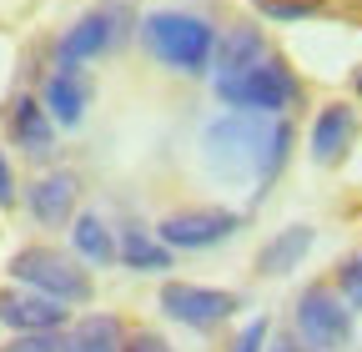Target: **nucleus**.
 Listing matches in <instances>:
<instances>
[{"label": "nucleus", "instance_id": "nucleus-1", "mask_svg": "<svg viewBox=\"0 0 362 352\" xmlns=\"http://www.w3.org/2000/svg\"><path fill=\"white\" fill-rule=\"evenodd\" d=\"M206 161L221 176H252V182H272L292 151V121L287 116H262V111H226L206 126Z\"/></svg>", "mask_w": 362, "mask_h": 352}, {"label": "nucleus", "instance_id": "nucleus-2", "mask_svg": "<svg viewBox=\"0 0 362 352\" xmlns=\"http://www.w3.org/2000/svg\"><path fill=\"white\" fill-rule=\"evenodd\" d=\"M136 30H141L146 51L161 66H171L181 76H206L211 51H216V25L211 20H202L192 11H151V16L136 20Z\"/></svg>", "mask_w": 362, "mask_h": 352}, {"label": "nucleus", "instance_id": "nucleus-3", "mask_svg": "<svg viewBox=\"0 0 362 352\" xmlns=\"http://www.w3.org/2000/svg\"><path fill=\"white\" fill-rule=\"evenodd\" d=\"M136 30V6L131 0H96L86 16H76L61 40H56V66H86L101 61L116 46H126V35Z\"/></svg>", "mask_w": 362, "mask_h": 352}, {"label": "nucleus", "instance_id": "nucleus-4", "mask_svg": "<svg viewBox=\"0 0 362 352\" xmlns=\"http://www.w3.org/2000/svg\"><path fill=\"white\" fill-rule=\"evenodd\" d=\"M216 86V96L232 106V111H262V116H282L287 106H297L302 101V81L287 71V61H277V56H262L257 66H247V71H232V76H216L211 81Z\"/></svg>", "mask_w": 362, "mask_h": 352}, {"label": "nucleus", "instance_id": "nucleus-5", "mask_svg": "<svg viewBox=\"0 0 362 352\" xmlns=\"http://www.w3.org/2000/svg\"><path fill=\"white\" fill-rule=\"evenodd\" d=\"M11 277L21 287H35L45 297H61V302H90V277L81 267V257H66L56 247H21L11 257Z\"/></svg>", "mask_w": 362, "mask_h": 352}, {"label": "nucleus", "instance_id": "nucleus-6", "mask_svg": "<svg viewBox=\"0 0 362 352\" xmlns=\"http://www.w3.org/2000/svg\"><path fill=\"white\" fill-rule=\"evenodd\" d=\"M292 322H297V337L317 352H342L352 342V307L337 287L327 282H312L297 307H292Z\"/></svg>", "mask_w": 362, "mask_h": 352}, {"label": "nucleus", "instance_id": "nucleus-7", "mask_svg": "<svg viewBox=\"0 0 362 352\" xmlns=\"http://www.w3.org/2000/svg\"><path fill=\"white\" fill-rule=\"evenodd\" d=\"M242 232V216L226 211V206H187V211H166L156 222V237L171 252H206L221 247Z\"/></svg>", "mask_w": 362, "mask_h": 352}, {"label": "nucleus", "instance_id": "nucleus-8", "mask_svg": "<svg viewBox=\"0 0 362 352\" xmlns=\"http://www.w3.org/2000/svg\"><path fill=\"white\" fill-rule=\"evenodd\" d=\"M156 302H161V312H166L171 322L192 327V332H211V327H221L226 317H237V307H242L237 292L202 287V282H166Z\"/></svg>", "mask_w": 362, "mask_h": 352}, {"label": "nucleus", "instance_id": "nucleus-9", "mask_svg": "<svg viewBox=\"0 0 362 352\" xmlns=\"http://www.w3.org/2000/svg\"><path fill=\"white\" fill-rule=\"evenodd\" d=\"M71 302H61V297H45V292H35V287H6L0 292V322L6 327H16V332H61L66 322H71V312H66Z\"/></svg>", "mask_w": 362, "mask_h": 352}, {"label": "nucleus", "instance_id": "nucleus-10", "mask_svg": "<svg viewBox=\"0 0 362 352\" xmlns=\"http://www.w3.org/2000/svg\"><path fill=\"white\" fill-rule=\"evenodd\" d=\"M25 211H30V222L35 227H66L71 216H76V201H81V176L76 171H45L35 176V182L25 187Z\"/></svg>", "mask_w": 362, "mask_h": 352}, {"label": "nucleus", "instance_id": "nucleus-11", "mask_svg": "<svg viewBox=\"0 0 362 352\" xmlns=\"http://www.w3.org/2000/svg\"><path fill=\"white\" fill-rule=\"evenodd\" d=\"M6 126H11V141H16L21 156H30V161H51L56 156V121L40 106V96H16Z\"/></svg>", "mask_w": 362, "mask_h": 352}, {"label": "nucleus", "instance_id": "nucleus-12", "mask_svg": "<svg viewBox=\"0 0 362 352\" xmlns=\"http://www.w3.org/2000/svg\"><path fill=\"white\" fill-rule=\"evenodd\" d=\"M357 141V111L347 101H327L312 121V136H307V151L317 166H337Z\"/></svg>", "mask_w": 362, "mask_h": 352}, {"label": "nucleus", "instance_id": "nucleus-13", "mask_svg": "<svg viewBox=\"0 0 362 352\" xmlns=\"http://www.w3.org/2000/svg\"><path fill=\"white\" fill-rule=\"evenodd\" d=\"M40 106L51 111L56 126H81L86 106H90V81L81 66H56L51 81L40 86Z\"/></svg>", "mask_w": 362, "mask_h": 352}, {"label": "nucleus", "instance_id": "nucleus-14", "mask_svg": "<svg viewBox=\"0 0 362 352\" xmlns=\"http://www.w3.org/2000/svg\"><path fill=\"white\" fill-rule=\"evenodd\" d=\"M267 56V35L257 25H232L226 35H216V51H211V66L216 76H232V71H247Z\"/></svg>", "mask_w": 362, "mask_h": 352}, {"label": "nucleus", "instance_id": "nucleus-15", "mask_svg": "<svg viewBox=\"0 0 362 352\" xmlns=\"http://www.w3.org/2000/svg\"><path fill=\"white\" fill-rule=\"evenodd\" d=\"M116 262H126V272H171V247L146 227H126L116 237Z\"/></svg>", "mask_w": 362, "mask_h": 352}, {"label": "nucleus", "instance_id": "nucleus-16", "mask_svg": "<svg viewBox=\"0 0 362 352\" xmlns=\"http://www.w3.org/2000/svg\"><path fill=\"white\" fill-rule=\"evenodd\" d=\"M312 242H317L312 227H287V232H277V237L257 252V272H262V277H287L297 262L312 252Z\"/></svg>", "mask_w": 362, "mask_h": 352}, {"label": "nucleus", "instance_id": "nucleus-17", "mask_svg": "<svg viewBox=\"0 0 362 352\" xmlns=\"http://www.w3.org/2000/svg\"><path fill=\"white\" fill-rule=\"evenodd\" d=\"M71 247H76V257L86 262V267H111L116 262V237H111V227L96 211L71 216Z\"/></svg>", "mask_w": 362, "mask_h": 352}, {"label": "nucleus", "instance_id": "nucleus-18", "mask_svg": "<svg viewBox=\"0 0 362 352\" xmlns=\"http://www.w3.org/2000/svg\"><path fill=\"white\" fill-rule=\"evenodd\" d=\"M121 337H126L121 317L90 312V317H81V322L61 337V352H121Z\"/></svg>", "mask_w": 362, "mask_h": 352}, {"label": "nucleus", "instance_id": "nucleus-19", "mask_svg": "<svg viewBox=\"0 0 362 352\" xmlns=\"http://www.w3.org/2000/svg\"><path fill=\"white\" fill-rule=\"evenodd\" d=\"M317 11H322V0H257V16L282 20V25H292V20H312Z\"/></svg>", "mask_w": 362, "mask_h": 352}, {"label": "nucleus", "instance_id": "nucleus-20", "mask_svg": "<svg viewBox=\"0 0 362 352\" xmlns=\"http://www.w3.org/2000/svg\"><path fill=\"white\" fill-rule=\"evenodd\" d=\"M0 352H61V332H16Z\"/></svg>", "mask_w": 362, "mask_h": 352}, {"label": "nucleus", "instance_id": "nucleus-21", "mask_svg": "<svg viewBox=\"0 0 362 352\" xmlns=\"http://www.w3.org/2000/svg\"><path fill=\"white\" fill-rule=\"evenodd\" d=\"M121 352H176L156 327H131L126 337H121Z\"/></svg>", "mask_w": 362, "mask_h": 352}, {"label": "nucleus", "instance_id": "nucleus-22", "mask_svg": "<svg viewBox=\"0 0 362 352\" xmlns=\"http://www.w3.org/2000/svg\"><path fill=\"white\" fill-rule=\"evenodd\" d=\"M232 352H267V317H257V322H247V327L237 332V342H232Z\"/></svg>", "mask_w": 362, "mask_h": 352}, {"label": "nucleus", "instance_id": "nucleus-23", "mask_svg": "<svg viewBox=\"0 0 362 352\" xmlns=\"http://www.w3.org/2000/svg\"><path fill=\"white\" fill-rule=\"evenodd\" d=\"M342 297H347V307H362V257H352L347 267H342Z\"/></svg>", "mask_w": 362, "mask_h": 352}, {"label": "nucleus", "instance_id": "nucleus-24", "mask_svg": "<svg viewBox=\"0 0 362 352\" xmlns=\"http://www.w3.org/2000/svg\"><path fill=\"white\" fill-rule=\"evenodd\" d=\"M21 201V187H16V171H11V156H6V146H0V206H16Z\"/></svg>", "mask_w": 362, "mask_h": 352}, {"label": "nucleus", "instance_id": "nucleus-25", "mask_svg": "<svg viewBox=\"0 0 362 352\" xmlns=\"http://www.w3.org/2000/svg\"><path fill=\"white\" fill-rule=\"evenodd\" d=\"M272 352H317V347H307L302 337H282L277 347H272Z\"/></svg>", "mask_w": 362, "mask_h": 352}, {"label": "nucleus", "instance_id": "nucleus-26", "mask_svg": "<svg viewBox=\"0 0 362 352\" xmlns=\"http://www.w3.org/2000/svg\"><path fill=\"white\" fill-rule=\"evenodd\" d=\"M357 91H362V76H357Z\"/></svg>", "mask_w": 362, "mask_h": 352}]
</instances>
